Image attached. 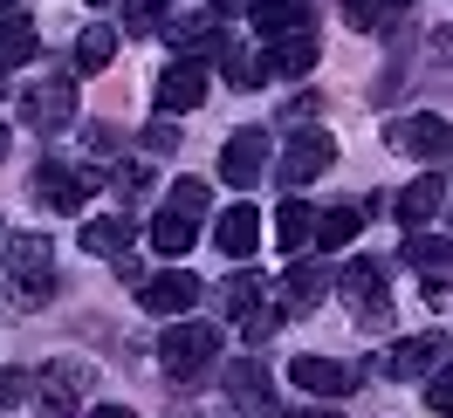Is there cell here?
Wrapping results in <instances>:
<instances>
[{"label": "cell", "instance_id": "1", "mask_svg": "<svg viewBox=\"0 0 453 418\" xmlns=\"http://www.w3.org/2000/svg\"><path fill=\"white\" fill-rule=\"evenodd\" d=\"M213 357H220V330L213 323H179V330L158 336V363H165V377H179V384H199L213 370Z\"/></svg>", "mask_w": 453, "mask_h": 418}, {"label": "cell", "instance_id": "2", "mask_svg": "<svg viewBox=\"0 0 453 418\" xmlns=\"http://www.w3.org/2000/svg\"><path fill=\"white\" fill-rule=\"evenodd\" d=\"M7 275L21 281V302H42L56 288V261H49V240L42 233H14L7 240Z\"/></svg>", "mask_w": 453, "mask_h": 418}, {"label": "cell", "instance_id": "3", "mask_svg": "<svg viewBox=\"0 0 453 418\" xmlns=\"http://www.w3.org/2000/svg\"><path fill=\"white\" fill-rule=\"evenodd\" d=\"M392 151L426 158V165H447L453 158V124L447 117H405V124H392Z\"/></svg>", "mask_w": 453, "mask_h": 418}, {"label": "cell", "instance_id": "4", "mask_svg": "<svg viewBox=\"0 0 453 418\" xmlns=\"http://www.w3.org/2000/svg\"><path fill=\"white\" fill-rule=\"evenodd\" d=\"M69 117H76V83L69 76H49V83H35L21 96V124L28 131H62Z\"/></svg>", "mask_w": 453, "mask_h": 418}, {"label": "cell", "instance_id": "5", "mask_svg": "<svg viewBox=\"0 0 453 418\" xmlns=\"http://www.w3.org/2000/svg\"><path fill=\"white\" fill-rule=\"evenodd\" d=\"M337 288H343V302L357 308L365 323H378V330H385V315H392V302H385V268H378V261H350Z\"/></svg>", "mask_w": 453, "mask_h": 418}, {"label": "cell", "instance_id": "6", "mask_svg": "<svg viewBox=\"0 0 453 418\" xmlns=\"http://www.w3.org/2000/svg\"><path fill=\"white\" fill-rule=\"evenodd\" d=\"M261 171H268V131H234L220 151V179L248 193V186H261Z\"/></svg>", "mask_w": 453, "mask_h": 418}, {"label": "cell", "instance_id": "7", "mask_svg": "<svg viewBox=\"0 0 453 418\" xmlns=\"http://www.w3.org/2000/svg\"><path fill=\"white\" fill-rule=\"evenodd\" d=\"M165 42L179 49V62H199V56H213V49H226L220 14H172V21H165Z\"/></svg>", "mask_w": 453, "mask_h": 418}, {"label": "cell", "instance_id": "8", "mask_svg": "<svg viewBox=\"0 0 453 418\" xmlns=\"http://www.w3.org/2000/svg\"><path fill=\"white\" fill-rule=\"evenodd\" d=\"M35 199L49 206V213H83V199H89V179L83 171H69V165H35Z\"/></svg>", "mask_w": 453, "mask_h": 418}, {"label": "cell", "instance_id": "9", "mask_svg": "<svg viewBox=\"0 0 453 418\" xmlns=\"http://www.w3.org/2000/svg\"><path fill=\"white\" fill-rule=\"evenodd\" d=\"M151 96H158V110H172V117H179V110H199V103H206V69H199V62H172Z\"/></svg>", "mask_w": 453, "mask_h": 418}, {"label": "cell", "instance_id": "10", "mask_svg": "<svg viewBox=\"0 0 453 418\" xmlns=\"http://www.w3.org/2000/svg\"><path fill=\"white\" fill-rule=\"evenodd\" d=\"M330 158H337V144L323 138V131H303V138L282 151V186H310L316 171H330Z\"/></svg>", "mask_w": 453, "mask_h": 418}, {"label": "cell", "instance_id": "11", "mask_svg": "<svg viewBox=\"0 0 453 418\" xmlns=\"http://www.w3.org/2000/svg\"><path fill=\"white\" fill-rule=\"evenodd\" d=\"M288 377H296L303 391H316V398H343V391H357V370L337 363V357H296V363H288Z\"/></svg>", "mask_w": 453, "mask_h": 418}, {"label": "cell", "instance_id": "12", "mask_svg": "<svg viewBox=\"0 0 453 418\" xmlns=\"http://www.w3.org/2000/svg\"><path fill=\"white\" fill-rule=\"evenodd\" d=\"M440 206H447V179H440V171H426V179H412V186H405V193L392 199V213L405 226H412V233H419L426 220H440Z\"/></svg>", "mask_w": 453, "mask_h": 418}, {"label": "cell", "instance_id": "13", "mask_svg": "<svg viewBox=\"0 0 453 418\" xmlns=\"http://www.w3.org/2000/svg\"><path fill=\"white\" fill-rule=\"evenodd\" d=\"M255 240H261V213L241 199V206H226L220 220H213V247L220 254H234V261H248L255 254Z\"/></svg>", "mask_w": 453, "mask_h": 418}, {"label": "cell", "instance_id": "14", "mask_svg": "<svg viewBox=\"0 0 453 418\" xmlns=\"http://www.w3.org/2000/svg\"><path fill=\"white\" fill-rule=\"evenodd\" d=\"M199 295H206V288H199L186 268H172V275H151V281H144V308H151V315H186Z\"/></svg>", "mask_w": 453, "mask_h": 418}, {"label": "cell", "instance_id": "15", "mask_svg": "<svg viewBox=\"0 0 453 418\" xmlns=\"http://www.w3.org/2000/svg\"><path fill=\"white\" fill-rule=\"evenodd\" d=\"M316 69V34H275L261 49V76H310Z\"/></svg>", "mask_w": 453, "mask_h": 418}, {"label": "cell", "instance_id": "16", "mask_svg": "<svg viewBox=\"0 0 453 418\" xmlns=\"http://www.w3.org/2000/svg\"><path fill=\"white\" fill-rule=\"evenodd\" d=\"M310 21H316V0H261L255 7L261 42H275V34H310Z\"/></svg>", "mask_w": 453, "mask_h": 418}, {"label": "cell", "instance_id": "17", "mask_svg": "<svg viewBox=\"0 0 453 418\" xmlns=\"http://www.w3.org/2000/svg\"><path fill=\"white\" fill-rule=\"evenodd\" d=\"M440 350H447V336L433 330V336H405L392 357H385V377H426L433 363H440Z\"/></svg>", "mask_w": 453, "mask_h": 418}, {"label": "cell", "instance_id": "18", "mask_svg": "<svg viewBox=\"0 0 453 418\" xmlns=\"http://www.w3.org/2000/svg\"><path fill=\"white\" fill-rule=\"evenodd\" d=\"M226 391H234L241 412H268V370H261L255 357H234V363H226Z\"/></svg>", "mask_w": 453, "mask_h": 418}, {"label": "cell", "instance_id": "19", "mask_svg": "<svg viewBox=\"0 0 453 418\" xmlns=\"http://www.w3.org/2000/svg\"><path fill=\"white\" fill-rule=\"evenodd\" d=\"M275 240H282V254H303L316 240V206H310V199H282V213H275Z\"/></svg>", "mask_w": 453, "mask_h": 418}, {"label": "cell", "instance_id": "20", "mask_svg": "<svg viewBox=\"0 0 453 418\" xmlns=\"http://www.w3.org/2000/svg\"><path fill=\"white\" fill-rule=\"evenodd\" d=\"M76 384H83V370L42 377V391H35V418H76Z\"/></svg>", "mask_w": 453, "mask_h": 418}, {"label": "cell", "instance_id": "21", "mask_svg": "<svg viewBox=\"0 0 453 418\" xmlns=\"http://www.w3.org/2000/svg\"><path fill=\"white\" fill-rule=\"evenodd\" d=\"M35 56H42L35 21H21V14H14V21H0V76H7V69H21V62H35Z\"/></svg>", "mask_w": 453, "mask_h": 418}, {"label": "cell", "instance_id": "22", "mask_svg": "<svg viewBox=\"0 0 453 418\" xmlns=\"http://www.w3.org/2000/svg\"><path fill=\"white\" fill-rule=\"evenodd\" d=\"M83 247L96 254V261H117V254L131 247V220H124V213H104V220H89V226H83Z\"/></svg>", "mask_w": 453, "mask_h": 418}, {"label": "cell", "instance_id": "23", "mask_svg": "<svg viewBox=\"0 0 453 418\" xmlns=\"http://www.w3.org/2000/svg\"><path fill=\"white\" fill-rule=\"evenodd\" d=\"M405 261H412V268H419V275H447L453 268V240H433V233H412V240H405Z\"/></svg>", "mask_w": 453, "mask_h": 418}, {"label": "cell", "instance_id": "24", "mask_svg": "<svg viewBox=\"0 0 453 418\" xmlns=\"http://www.w3.org/2000/svg\"><path fill=\"white\" fill-rule=\"evenodd\" d=\"M111 62H117V34L111 28H83V42H76V69H83V76H104Z\"/></svg>", "mask_w": 453, "mask_h": 418}, {"label": "cell", "instance_id": "25", "mask_svg": "<svg viewBox=\"0 0 453 418\" xmlns=\"http://www.w3.org/2000/svg\"><path fill=\"white\" fill-rule=\"evenodd\" d=\"M405 7L412 0H343L350 28H392V21H405Z\"/></svg>", "mask_w": 453, "mask_h": 418}, {"label": "cell", "instance_id": "26", "mask_svg": "<svg viewBox=\"0 0 453 418\" xmlns=\"http://www.w3.org/2000/svg\"><path fill=\"white\" fill-rule=\"evenodd\" d=\"M186 247H193V220H179V213H158V220H151V254L179 261Z\"/></svg>", "mask_w": 453, "mask_h": 418}, {"label": "cell", "instance_id": "27", "mask_svg": "<svg viewBox=\"0 0 453 418\" xmlns=\"http://www.w3.org/2000/svg\"><path fill=\"white\" fill-rule=\"evenodd\" d=\"M172 21V0H124V28L131 34H165Z\"/></svg>", "mask_w": 453, "mask_h": 418}, {"label": "cell", "instance_id": "28", "mask_svg": "<svg viewBox=\"0 0 453 418\" xmlns=\"http://www.w3.org/2000/svg\"><path fill=\"white\" fill-rule=\"evenodd\" d=\"M357 220H365L357 206H337V213H316V240H323V247H343V240H357Z\"/></svg>", "mask_w": 453, "mask_h": 418}, {"label": "cell", "instance_id": "29", "mask_svg": "<svg viewBox=\"0 0 453 418\" xmlns=\"http://www.w3.org/2000/svg\"><path fill=\"white\" fill-rule=\"evenodd\" d=\"M206 206H213L206 179H179V186H172V206H165V213H179V220H206Z\"/></svg>", "mask_w": 453, "mask_h": 418}, {"label": "cell", "instance_id": "30", "mask_svg": "<svg viewBox=\"0 0 453 418\" xmlns=\"http://www.w3.org/2000/svg\"><path fill=\"white\" fill-rule=\"evenodd\" d=\"M323 288H330V275H323L316 261H303V268L288 275V302H296V308H316V302H323Z\"/></svg>", "mask_w": 453, "mask_h": 418}, {"label": "cell", "instance_id": "31", "mask_svg": "<svg viewBox=\"0 0 453 418\" xmlns=\"http://www.w3.org/2000/svg\"><path fill=\"white\" fill-rule=\"evenodd\" d=\"M261 295H268V281H261V275H234V281L220 288V308H226V315H248Z\"/></svg>", "mask_w": 453, "mask_h": 418}, {"label": "cell", "instance_id": "32", "mask_svg": "<svg viewBox=\"0 0 453 418\" xmlns=\"http://www.w3.org/2000/svg\"><path fill=\"white\" fill-rule=\"evenodd\" d=\"M426 405L440 418H453V363H433V370H426Z\"/></svg>", "mask_w": 453, "mask_h": 418}, {"label": "cell", "instance_id": "33", "mask_svg": "<svg viewBox=\"0 0 453 418\" xmlns=\"http://www.w3.org/2000/svg\"><path fill=\"white\" fill-rule=\"evenodd\" d=\"M226 83H234V89H255V83H261V56H248V49H226Z\"/></svg>", "mask_w": 453, "mask_h": 418}, {"label": "cell", "instance_id": "34", "mask_svg": "<svg viewBox=\"0 0 453 418\" xmlns=\"http://www.w3.org/2000/svg\"><path fill=\"white\" fill-rule=\"evenodd\" d=\"M275 330H282V308H248V315H241V336H248V343H268Z\"/></svg>", "mask_w": 453, "mask_h": 418}, {"label": "cell", "instance_id": "35", "mask_svg": "<svg viewBox=\"0 0 453 418\" xmlns=\"http://www.w3.org/2000/svg\"><path fill=\"white\" fill-rule=\"evenodd\" d=\"M144 151H151V158H172V151H179V124H172V117H151V131H144Z\"/></svg>", "mask_w": 453, "mask_h": 418}, {"label": "cell", "instance_id": "36", "mask_svg": "<svg viewBox=\"0 0 453 418\" xmlns=\"http://www.w3.org/2000/svg\"><path fill=\"white\" fill-rule=\"evenodd\" d=\"M21 391H28V377H21V370H0V405H14Z\"/></svg>", "mask_w": 453, "mask_h": 418}, {"label": "cell", "instance_id": "37", "mask_svg": "<svg viewBox=\"0 0 453 418\" xmlns=\"http://www.w3.org/2000/svg\"><path fill=\"white\" fill-rule=\"evenodd\" d=\"M241 7H261V0H213L206 14H241Z\"/></svg>", "mask_w": 453, "mask_h": 418}, {"label": "cell", "instance_id": "38", "mask_svg": "<svg viewBox=\"0 0 453 418\" xmlns=\"http://www.w3.org/2000/svg\"><path fill=\"white\" fill-rule=\"evenodd\" d=\"M89 418H131V412H124V405H96Z\"/></svg>", "mask_w": 453, "mask_h": 418}, {"label": "cell", "instance_id": "39", "mask_svg": "<svg viewBox=\"0 0 453 418\" xmlns=\"http://www.w3.org/2000/svg\"><path fill=\"white\" fill-rule=\"evenodd\" d=\"M0 158H7V131H0Z\"/></svg>", "mask_w": 453, "mask_h": 418}, {"label": "cell", "instance_id": "40", "mask_svg": "<svg viewBox=\"0 0 453 418\" xmlns=\"http://www.w3.org/2000/svg\"><path fill=\"white\" fill-rule=\"evenodd\" d=\"M0 7H14V0H0Z\"/></svg>", "mask_w": 453, "mask_h": 418}, {"label": "cell", "instance_id": "41", "mask_svg": "<svg viewBox=\"0 0 453 418\" xmlns=\"http://www.w3.org/2000/svg\"><path fill=\"white\" fill-rule=\"evenodd\" d=\"M323 418H337V412H323Z\"/></svg>", "mask_w": 453, "mask_h": 418}]
</instances>
